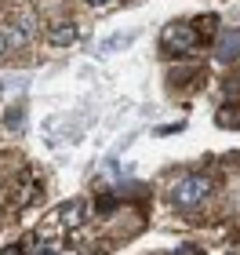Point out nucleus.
<instances>
[{"label": "nucleus", "instance_id": "1", "mask_svg": "<svg viewBox=\"0 0 240 255\" xmlns=\"http://www.w3.org/2000/svg\"><path fill=\"white\" fill-rule=\"evenodd\" d=\"M208 197H211V179L208 175H182L178 186L171 190V201H175L178 208H186V212L200 208Z\"/></svg>", "mask_w": 240, "mask_h": 255}, {"label": "nucleus", "instance_id": "2", "mask_svg": "<svg viewBox=\"0 0 240 255\" xmlns=\"http://www.w3.org/2000/svg\"><path fill=\"white\" fill-rule=\"evenodd\" d=\"M197 44H200V33H197V26H189V22H171V26H164V33H160V48L167 55H193Z\"/></svg>", "mask_w": 240, "mask_h": 255}, {"label": "nucleus", "instance_id": "3", "mask_svg": "<svg viewBox=\"0 0 240 255\" xmlns=\"http://www.w3.org/2000/svg\"><path fill=\"white\" fill-rule=\"evenodd\" d=\"M37 29H40L37 15H33V11H22V15H15V22L4 26L0 33H4V44H7V48H22V44H29L33 37H37Z\"/></svg>", "mask_w": 240, "mask_h": 255}, {"label": "nucleus", "instance_id": "4", "mask_svg": "<svg viewBox=\"0 0 240 255\" xmlns=\"http://www.w3.org/2000/svg\"><path fill=\"white\" fill-rule=\"evenodd\" d=\"M55 219H59L62 230H77V226H84V219H87V204L84 201H66Z\"/></svg>", "mask_w": 240, "mask_h": 255}, {"label": "nucleus", "instance_id": "5", "mask_svg": "<svg viewBox=\"0 0 240 255\" xmlns=\"http://www.w3.org/2000/svg\"><path fill=\"white\" fill-rule=\"evenodd\" d=\"M48 40L55 48H70V44H77V26L73 22H59V26L48 29Z\"/></svg>", "mask_w": 240, "mask_h": 255}, {"label": "nucleus", "instance_id": "6", "mask_svg": "<svg viewBox=\"0 0 240 255\" xmlns=\"http://www.w3.org/2000/svg\"><path fill=\"white\" fill-rule=\"evenodd\" d=\"M233 55H240V29L226 33V37H222V44H219V59H222V62H230Z\"/></svg>", "mask_w": 240, "mask_h": 255}, {"label": "nucleus", "instance_id": "7", "mask_svg": "<svg viewBox=\"0 0 240 255\" xmlns=\"http://www.w3.org/2000/svg\"><path fill=\"white\" fill-rule=\"evenodd\" d=\"M37 197H40V186H37L33 179H22V182H18V193H15V204H18V208L29 204V201H37Z\"/></svg>", "mask_w": 240, "mask_h": 255}, {"label": "nucleus", "instance_id": "8", "mask_svg": "<svg viewBox=\"0 0 240 255\" xmlns=\"http://www.w3.org/2000/svg\"><path fill=\"white\" fill-rule=\"evenodd\" d=\"M215 121H219V128H240V110L222 106L219 113H215Z\"/></svg>", "mask_w": 240, "mask_h": 255}, {"label": "nucleus", "instance_id": "9", "mask_svg": "<svg viewBox=\"0 0 240 255\" xmlns=\"http://www.w3.org/2000/svg\"><path fill=\"white\" fill-rule=\"evenodd\" d=\"M33 255H59V245H55V241H37V245H33Z\"/></svg>", "mask_w": 240, "mask_h": 255}, {"label": "nucleus", "instance_id": "10", "mask_svg": "<svg viewBox=\"0 0 240 255\" xmlns=\"http://www.w3.org/2000/svg\"><path fill=\"white\" fill-rule=\"evenodd\" d=\"M113 208H117V197L106 193V197H98V208H95V212H98V215H113Z\"/></svg>", "mask_w": 240, "mask_h": 255}, {"label": "nucleus", "instance_id": "11", "mask_svg": "<svg viewBox=\"0 0 240 255\" xmlns=\"http://www.w3.org/2000/svg\"><path fill=\"white\" fill-rule=\"evenodd\" d=\"M0 255H26V252H22L18 245H7V248H4V252H0Z\"/></svg>", "mask_w": 240, "mask_h": 255}, {"label": "nucleus", "instance_id": "12", "mask_svg": "<svg viewBox=\"0 0 240 255\" xmlns=\"http://www.w3.org/2000/svg\"><path fill=\"white\" fill-rule=\"evenodd\" d=\"M4 48H7V44H4V33H0V55H4Z\"/></svg>", "mask_w": 240, "mask_h": 255}, {"label": "nucleus", "instance_id": "13", "mask_svg": "<svg viewBox=\"0 0 240 255\" xmlns=\"http://www.w3.org/2000/svg\"><path fill=\"white\" fill-rule=\"evenodd\" d=\"M87 4H106V0H87Z\"/></svg>", "mask_w": 240, "mask_h": 255}]
</instances>
